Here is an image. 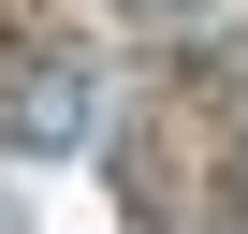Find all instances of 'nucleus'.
I'll return each mask as SVG.
<instances>
[{
  "mask_svg": "<svg viewBox=\"0 0 248 234\" xmlns=\"http://www.w3.org/2000/svg\"><path fill=\"white\" fill-rule=\"evenodd\" d=\"M88 59H44V73H15V102H0V147H15V161H73L88 147Z\"/></svg>",
  "mask_w": 248,
  "mask_h": 234,
  "instance_id": "obj_1",
  "label": "nucleus"
}]
</instances>
